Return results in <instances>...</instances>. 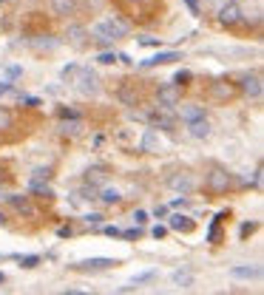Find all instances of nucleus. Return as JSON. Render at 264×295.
<instances>
[{
  "mask_svg": "<svg viewBox=\"0 0 264 295\" xmlns=\"http://www.w3.org/2000/svg\"><path fill=\"white\" fill-rule=\"evenodd\" d=\"M128 23L125 20H120L114 14V18H108V20H102V23H97V26L91 28V37L97 40L100 46H111L114 40H120V37H125L128 34Z\"/></svg>",
  "mask_w": 264,
  "mask_h": 295,
  "instance_id": "nucleus-1",
  "label": "nucleus"
},
{
  "mask_svg": "<svg viewBox=\"0 0 264 295\" xmlns=\"http://www.w3.org/2000/svg\"><path fill=\"white\" fill-rule=\"evenodd\" d=\"M236 184V179H233V174H230L228 168H210L208 174H204V188L213 193V196H222V193H228L230 188Z\"/></svg>",
  "mask_w": 264,
  "mask_h": 295,
  "instance_id": "nucleus-2",
  "label": "nucleus"
},
{
  "mask_svg": "<svg viewBox=\"0 0 264 295\" xmlns=\"http://www.w3.org/2000/svg\"><path fill=\"white\" fill-rule=\"evenodd\" d=\"M236 94H238V88L233 86V82H228V80H213L210 86L204 88V96H208L210 102H228V100H233Z\"/></svg>",
  "mask_w": 264,
  "mask_h": 295,
  "instance_id": "nucleus-3",
  "label": "nucleus"
},
{
  "mask_svg": "<svg viewBox=\"0 0 264 295\" xmlns=\"http://www.w3.org/2000/svg\"><path fill=\"white\" fill-rule=\"evenodd\" d=\"M74 86H77V91L82 96H94V94H100V80H97V74L91 68H77V74H74V80H71Z\"/></svg>",
  "mask_w": 264,
  "mask_h": 295,
  "instance_id": "nucleus-4",
  "label": "nucleus"
},
{
  "mask_svg": "<svg viewBox=\"0 0 264 295\" xmlns=\"http://www.w3.org/2000/svg\"><path fill=\"white\" fill-rule=\"evenodd\" d=\"M182 102V86H176V82H165V86L156 88V105L159 108H176V105Z\"/></svg>",
  "mask_w": 264,
  "mask_h": 295,
  "instance_id": "nucleus-5",
  "label": "nucleus"
},
{
  "mask_svg": "<svg viewBox=\"0 0 264 295\" xmlns=\"http://www.w3.org/2000/svg\"><path fill=\"white\" fill-rule=\"evenodd\" d=\"M219 23L222 26H228V28L244 23V12H242V6H238L236 0H230V3H224V6L219 9Z\"/></svg>",
  "mask_w": 264,
  "mask_h": 295,
  "instance_id": "nucleus-6",
  "label": "nucleus"
},
{
  "mask_svg": "<svg viewBox=\"0 0 264 295\" xmlns=\"http://www.w3.org/2000/svg\"><path fill=\"white\" fill-rule=\"evenodd\" d=\"M48 9L57 18H77L82 12V0H48Z\"/></svg>",
  "mask_w": 264,
  "mask_h": 295,
  "instance_id": "nucleus-7",
  "label": "nucleus"
},
{
  "mask_svg": "<svg viewBox=\"0 0 264 295\" xmlns=\"http://www.w3.org/2000/svg\"><path fill=\"white\" fill-rule=\"evenodd\" d=\"M168 188L176 190V193H182V196H190V193L196 190V179H194V174L182 170V174H174L168 179Z\"/></svg>",
  "mask_w": 264,
  "mask_h": 295,
  "instance_id": "nucleus-8",
  "label": "nucleus"
},
{
  "mask_svg": "<svg viewBox=\"0 0 264 295\" xmlns=\"http://www.w3.org/2000/svg\"><path fill=\"white\" fill-rule=\"evenodd\" d=\"M238 91L242 94H247V96H253V100H258L262 96V91H264V86H262V77L258 74H244V77L238 80Z\"/></svg>",
  "mask_w": 264,
  "mask_h": 295,
  "instance_id": "nucleus-9",
  "label": "nucleus"
},
{
  "mask_svg": "<svg viewBox=\"0 0 264 295\" xmlns=\"http://www.w3.org/2000/svg\"><path fill=\"white\" fill-rule=\"evenodd\" d=\"M116 267L114 258H88V261H80V264H71V270L77 272H100V270H111Z\"/></svg>",
  "mask_w": 264,
  "mask_h": 295,
  "instance_id": "nucleus-10",
  "label": "nucleus"
},
{
  "mask_svg": "<svg viewBox=\"0 0 264 295\" xmlns=\"http://www.w3.org/2000/svg\"><path fill=\"white\" fill-rule=\"evenodd\" d=\"M150 128H162V130H174V116L165 111V108H159V111H150L148 116Z\"/></svg>",
  "mask_w": 264,
  "mask_h": 295,
  "instance_id": "nucleus-11",
  "label": "nucleus"
},
{
  "mask_svg": "<svg viewBox=\"0 0 264 295\" xmlns=\"http://www.w3.org/2000/svg\"><path fill=\"white\" fill-rule=\"evenodd\" d=\"M188 134L194 139H208L213 134L210 128V122H208V116H202V120H194V122H188Z\"/></svg>",
  "mask_w": 264,
  "mask_h": 295,
  "instance_id": "nucleus-12",
  "label": "nucleus"
},
{
  "mask_svg": "<svg viewBox=\"0 0 264 295\" xmlns=\"http://www.w3.org/2000/svg\"><path fill=\"white\" fill-rule=\"evenodd\" d=\"M176 60H182V54H176V52H159V54H154L150 60L142 62V68H154V66H168V62H176Z\"/></svg>",
  "mask_w": 264,
  "mask_h": 295,
  "instance_id": "nucleus-13",
  "label": "nucleus"
},
{
  "mask_svg": "<svg viewBox=\"0 0 264 295\" xmlns=\"http://www.w3.org/2000/svg\"><path fill=\"white\" fill-rule=\"evenodd\" d=\"M168 224H170V230H179V233H190V230L196 227V222H194L190 216H182V213H174Z\"/></svg>",
  "mask_w": 264,
  "mask_h": 295,
  "instance_id": "nucleus-14",
  "label": "nucleus"
},
{
  "mask_svg": "<svg viewBox=\"0 0 264 295\" xmlns=\"http://www.w3.org/2000/svg\"><path fill=\"white\" fill-rule=\"evenodd\" d=\"M9 204L14 210H18L20 216H34V208H32V202H28V196H9Z\"/></svg>",
  "mask_w": 264,
  "mask_h": 295,
  "instance_id": "nucleus-15",
  "label": "nucleus"
},
{
  "mask_svg": "<svg viewBox=\"0 0 264 295\" xmlns=\"http://www.w3.org/2000/svg\"><path fill=\"white\" fill-rule=\"evenodd\" d=\"M142 150H148V154H154V150H159L162 148V142H159V136H156V130L154 128H148L145 134H142Z\"/></svg>",
  "mask_w": 264,
  "mask_h": 295,
  "instance_id": "nucleus-16",
  "label": "nucleus"
},
{
  "mask_svg": "<svg viewBox=\"0 0 264 295\" xmlns=\"http://www.w3.org/2000/svg\"><path fill=\"white\" fill-rule=\"evenodd\" d=\"M179 114L185 122H194V120H202L204 116V105H179Z\"/></svg>",
  "mask_w": 264,
  "mask_h": 295,
  "instance_id": "nucleus-17",
  "label": "nucleus"
},
{
  "mask_svg": "<svg viewBox=\"0 0 264 295\" xmlns=\"http://www.w3.org/2000/svg\"><path fill=\"white\" fill-rule=\"evenodd\" d=\"M230 276H233V278H244V281H250V278H258V276H262V270H258V267H247V264H242V267H233V270H230Z\"/></svg>",
  "mask_w": 264,
  "mask_h": 295,
  "instance_id": "nucleus-18",
  "label": "nucleus"
},
{
  "mask_svg": "<svg viewBox=\"0 0 264 295\" xmlns=\"http://www.w3.org/2000/svg\"><path fill=\"white\" fill-rule=\"evenodd\" d=\"M12 128H14V111L6 108V105H0V134H6Z\"/></svg>",
  "mask_w": 264,
  "mask_h": 295,
  "instance_id": "nucleus-19",
  "label": "nucleus"
},
{
  "mask_svg": "<svg viewBox=\"0 0 264 295\" xmlns=\"http://www.w3.org/2000/svg\"><path fill=\"white\" fill-rule=\"evenodd\" d=\"M170 281H174L176 286H190L194 284V272H190V270H174V272H170Z\"/></svg>",
  "mask_w": 264,
  "mask_h": 295,
  "instance_id": "nucleus-20",
  "label": "nucleus"
},
{
  "mask_svg": "<svg viewBox=\"0 0 264 295\" xmlns=\"http://www.w3.org/2000/svg\"><path fill=\"white\" fill-rule=\"evenodd\" d=\"M60 130L66 134V136H77L80 130H82V120L80 116H71V122H62Z\"/></svg>",
  "mask_w": 264,
  "mask_h": 295,
  "instance_id": "nucleus-21",
  "label": "nucleus"
},
{
  "mask_svg": "<svg viewBox=\"0 0 264 295\" xmlns=\"http://www.w3.org/2000/svg\"><path fill=\"white\" fill-rule=\"evenodd\" d=\"M97 199L106 202V204H120V202H122V196H120V190H116V188H106L102 193H97Z\"/></svg>",
  "mask_w": 264,
  "mask_h": 295,
  "instance_id": "nucleus-22",
  "label": "nucleus"
},
{
  "mask_svg": "<svg viewBox=\"0 0 264 295\" xmlns=\"http://www.w3.org/2000/svg\"><path fill=\"white\" fill-rule=\"evenodd\" d=\"M3 77L6 80H18V77H23V66H18V62H9V66H3Z\"/></svg>",
  "mask_w": 264,
  "mask_h": 295,
  "instance_id": "nucleus-23",
  "label": "nucleus"
},
{
  "mask_svg": "<svg viewBox=\"0 0 264 295\" xmlns=\"http://www.w3.org/2000/svg\"><path fill=\"white\" fill-rule=\"evenodd\" d=\"M82 37H86V28H80V26H68V40L74 46H82Z\"/></svg>",
  "mask_w": 264,
  "mask_h": 295,
  "instance_id": "nucleus-24",
  "label": "nucleus"
},
{
  "mask_svg": "<svg viewBox=\"0 0 264 295\" xmlns=\"http://www.w3.org/2000/svg\"><path fill=\"white\" fill-rule=\"evenodd\" d=\"M52 179V168H37L32 174V182H48Z\"/></svg>",
  "mask_w": 264,
  "mask_h": 295,
  "instance_id": "nucleus-25",
  "label": "nucleus"
},
{
  "mask_svg": "<svg viewBox=\"0 0 264 295\" xmlns=\"http://www.w3.org/2000/svg\"><path fill=\"white\" fill-rule=\"evenodd\" d=\"M154 278H156V270H148V272H140V276L134 278L131 284L140 286V284H148V281H154Z\"/></svg>",
  "mask_w": 264,
  "mask_h": 295,
  "instance_id": "nucleus-26",
  "label": "nucleus"
},
{
  "mask_svg": "<svg viewBox=\"0 0 264 295\" xmlns=\"http://www.w3.org/2000/svg\"><path fill=\"white\" fill-rule=\"evenodd\" d=\"M28 188H32L34 193H40L43 199H48V196H52V188H48V184H43V182H28Z\"/></svg>",
  "mask_w": 264,
  "mask_h": 295,
  "instance_id": "nucleus-27",
  "label": "nucleus"
},
{
  "mask_svg": "<svg viewBox=\"0 0 264 295\" xmlns=\"http://www.w3.org/2000/svg\"><path fill=\"white\" fill-rule=\"evenodd\" d=\"M77 62H68V66H66V68L60 71V80H66V82H71V80H74V74H77Z\"/></svg>",
  "mask_w": 264,
  "mask_h": 295,
  "instance_id": "nucleus-28",
  "label": "nucleus"
},
{
  "mask_svg": "<svg viewBox=\"0 0 264 295\" xmlns=\"http://www.w3.org/2000/svg\"><path fill=\"white\" fill-rule=\"evenodd\" d=\"M20 267H26V270H32V267H37L40 264V256H20Z\"/></svg>",
  "mask_w": 264,
  "mask_h": 295,
  "instance_id": "nucleus-29",
  "label": "nucleus"
},
{
  "mask_svg": "<svg viewBox=\"0 0 264 295\" xmlns=\"http://www.w3.org/2000/svg\"><path fill=\"white\" fill-rule=\"evenodd\" d=\"M136 43L145 46V48H159V46H162V40H159V37H140Z\"/></svg>",
  "mask_w": 264,
  "mask_h": 295,
  "instance_id": "nucleus-30",
  "label": "nucleus"
},
{
  "mask_svg": "<svg viewBox=\"0 0 264 295\" xmlns=\"http://www.w3.org/2000/svg\"><path fill=\"white\" fill-rule=\"evenodd\" d=\"M140 233H142V230H140V224H136L134 230H125V233H120V236H122L125 242H134V238H140Z\"/></svg>",
  "mask_w": 264,
  "mask_h": 295,
  "instance_id": "nucleus-31",
  "label": "nucleus"
},
{
  "mask_svg": "<svg viewBox=\"0 0 264 295\" xmlns=\"http://www.w3.org/2000/svg\"><path fill=\"white\" fill-rule=\"evenodd\" d=\"M128 6H134V9H142V6H154L156 0H125Z\"/></svg>",
  "mask_w": 264,
  "mask_h": 295,
  "instance_id": "nucleus-32",
  "label": "nucleus"
},
{
  "mask_svg": "<svg viewBox=\"0 0 264 295\" xmlns=\"http://www.w3.org/2000/svg\"><path fill=\"white\" fill-rule=\"evenodd\" d=\"M86 182H88V184H97V182H102V174H100V170H88Z\"/></svg>",
  "mask_w": 264,
  "mask_h": 295,
  "instance_id": "nucleus-33",
  "label": "nucleus"
},
{
  "mask_svg": "<svg viewBox=\"0 0 264 295\" xmlns=\"http://www.w3.org/2000/svg\"><path fill=\"white\" fill-rule=\"evenodd\" d=\"M100 62H102V66H111V62H116V54H114V52L100 54Z\"/></svg>",
  "mask_w": 264,
  "mask_h": 295,
  "instance_id": "nucleus-34",
  "label": "nucleus"
},
{
  "mask_svg": "<svg viewBox=\"0 0 264 295\" xmlns=\"http://www.w3.org/2000/svg\"><path fill=\"white\" fill-rule=\"evenodd\" d=\"M86 224H102V216L100 213H86Z\"/></svg>",
  "mask_w": 264,
  "mask_h": 295,
  "instance_id": "nucleus-35",
  "label": "nucleus"
},
{
  "mask_svg": "<svg viewBox=\"0 0 264 295\" xmlns=\"http://www.w3.org/2000/svg\"><path fill=\"white\" fill-rule=\"evenodd\" d=\"M145 222H148V213H145V210H136V213H134V224H145Z\"/></svg>",
  "mask_w": 264,
  "mask_h": 295,
  "instance_id": "nucleus-36",
  "label": "nucleus"
},
{
  "mask_svg": "<svg viewBox=\"0 0 264 295\" xmlns=\"http://www.w3.org/2000/svg\"><path fill=\"white\" fill-rule=\"evenodd\" d=\"M150 233H154V238H165V236H168V227L156 224V227H154V230H150Z\"/></svg>",
  "mask_w": 264,
  "mask_h": 295,
  "instance_id": "nucleus-37",
  "label": "nucleus"
},
{
  "mask_svg": "<svg viewBox=\"0 0 264 295\" xmlns=\"http://www.w3.org/2000/svg\"><path fill=\"white\" fill-rule=\"evenodd\" d=\"M20 102L28 105V108H37V105H40V100H34V96H20Z\"/></svg>",
  "mask_w": 264,
  "mask_h": 295,
  "instance_id": "nucleus-38",
  "label": "nucleus"
},
{
  "mask_svg": "<svg viewBox=\"0 0 264 295\" xmlns=\"http://www.w3.org/2000/svg\"><path fill=\"white\" fill-rule=\"evenodd\" d=\"M185 80H190V71H179V74H176V86H182V82H185Z\"/></svg>",
  "mask_w": 264,
  "mask_h": 295,
  "instance_id": "nucleus-39",
  "label": "nucleus"
},
{
  "mask_svg": "<svg viewBox=\"0 0 264 295\" xmlns=\"http://www.w3.org/2000/svg\"><path fill=\"white\" fill-rule=\"evenodd\" d=\"M12 91V80H0V96Z\"/></svg>",
  "mask_w": 264,
  "mask_h": 295,
  "instance_id": "nucleus-40",
  "label": "nucleus"
},
{
  "mask_svg": "<svg viewBox=\"0 0 264 295\" xmlns=\"http://www.w3.org/2000/svg\"><path fill=\"white\" fill-rule=\"evenodd\" d=\"M256 230V224H242V230H238V233H242V238H244V236H250Z\"/></svg>",
  "mask_w": 264,
  "mask_h": 295,
  "instance_id": "nucleus-41",
  "label": "nucleus"
},
{
  "mask_svg": "<svg viewBox=\"0 0 264 295\" xmlns=\"http://www.w3.org/2000/svg\"><path fill=\"white\" fill-rule=\"evenodd\" d=\"M188 3V9L194 12V14H199V0H185Z\"/></svg>",
  "mask_w": 264,
  "mask_h": 295,
  "instance_id": "nucleus-42",
  "label": "nucleus"
},
{
  "mask_svg": "<svg viewBox=\"0 0 264 295\" xmlns=\"http://www.w3.org/2000/svg\"><path fill=\"white\" fill-rule=\"evenodd\" d=\"M57 236H60V238H68V236H71V227H60V230H57Z\"/></svg>",
  "mask_w": 264,
  "mask_h": 295,
  "instance_id": "nucleus-43",
  "label": "nucleus"
},
{
  "mask_svg": "<svg viewBox=\"0 0 264 295\" xmlns=\"http://www.w3.org/2000/svg\"><path fill=\"white\" fill-rule=\"evenodd\" d=\"M102 230H106V236H120V227H111V224H108V227H102Z\"/></svg>",
  "mask_w": 264,
  "mask_h": 295,
  "instance_id": "nucleus-44",
  "label": "nucleus"
},
{
  "mask_svg": "<svg viewBox=\"0 0 264 295\" xmlns=\"http://www.w3.org/2000/svg\"><path fill=\"white\" fill-rule=\"evenodd\" d=\"M185 204H188V199L182 196V199H174V204H170V208H185Z\"/></svg>",
  "mask_w": 264,
  "mask_h": 295,
  "instance_id": "nucleus-45",
  "label": "nucleus"
},
{
  "mask_svg": "<svg viewBox=\"0 0 264 295\" xmlns=\"http://www.w3.org/2000/svg\"><path fill=\"white\" fill-rule=\"evenodd\" d=\"M165 213H168V208H156V210H154V216H156V218H162Z\"/></svg>",
  "mask_w": 264,
  "mask_h": 295,
  "instance_id": "nucleus-46",
  "label": "nucleus"
},
{
  "mask_svg": "<svg viewBox=\"0 0 264 295\" xmlns=\"http://www.w3.org/2000/svg\"><path fill=\"white\" fill-rule=\"evenodd\" d=\"M0 224H6V216H3V213H0Z\"/></svg>",
  "mask_w": 264,
  "mask_h": 295,
  "instance_id": "nucleus-47",
  "label": "nucleus"
},
{
  "mask_svg": "<svg viewBox=\"0 0 264 295\" xmlns=\"http://www.w3.org/2000/svg\"><path fill=\"white\" fill-rule=\"evenodd\" d=\"M3 281H6V276H3V272H0V284H3Z\"/></svg>",
  "mask_w": 264,
  "mask_h": 295,
  "instance_id": "nucleus-48",
  "label": "nucleus"
},
{
  "mask_svg": "<svg viewBox=\"0 0 264 295\" xmlns=\"http://www.w3.org/2000/svg\"><path fill=\"white\" fill-rule=\"evenodd\" d=\"M0 3H6V0H0Z\"/></svg>",
  "mask_w": 264,
  "mask_h": 295,
  "instance_id": "nucleus-49",
  "label": "nucleus"
}]
</instances>
